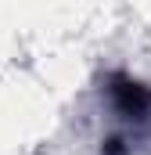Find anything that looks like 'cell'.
<instances>
[{
  "label": "cell",
  "instance_id": "1",
  "mask_svg": "<svg viewBox=\"0 0 151 155\" xmlns=\"http://www.w3.org/2000/svg\"><path fill=\"white\" fill-rule=\"evenodd\" d=\"M108 94H112V105L119 108V116H126V119H144L151 112V90L126 72L108 76Z\"/></svg>",
  "mask_w": 151,
  "mask_h": 155
},
{
  "label": "cell",
  "instance_id": "2",
  "mask_svg": "<svg viewBox=\"0 0 151 155\" xmlns=\"http://www.w3.org/2000/svg\"><path fill=\"white\" fill-rule=\"evenodd\" d=\"M101 155H126V141L122 137H108L104 148H101Z\"/></svg>",
  "mask_w": 151,
  "mask_h": 155
}]
</instances>
